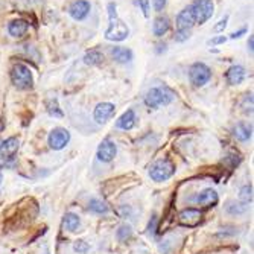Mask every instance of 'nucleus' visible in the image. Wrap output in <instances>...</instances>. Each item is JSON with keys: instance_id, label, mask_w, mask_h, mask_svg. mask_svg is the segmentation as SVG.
Here are the masks:
<instances>
[{"instance_id": "4be33fe9", "label": "nucleus", "mask_w": 254, "mask_h": 254, "mask_svg": "<svg viewBox=\"0 0 254 254\" xmlns=\"http://www.w3.org/2000/svg\"><path fill=\"white\" fill-rule=\"evenodd\" d=\"M83 59H84V62L87 66H98L104 61V54L101 51H98V49H91L84 55Z\"/></svg>"}, {"instance_id": "2eb2a0df", "label": "nucleus", "mask_w": 254, "mask_h": 254, "mask_svg": "<svg viewBox=\"0 0 254 254\" xmlns=\"http://www.w3.org/2000/svg\"><path fill=\"white\" fill-rule=\"evenodd\" d=\"M247 76V70L242 66H231L227 73H226V79L230 85H239Z\"/></svg>"}, {"instance_id": "1a4fd4ad", "label": "nucleus", "mask_w": 254, "mask_h": 254, "mask_svg": "<svg viewBox=\"0 0 254 254\" xmlns=\"http://www.w3.org/2000/svg\"><path fill=\"white\" fill-rule=\"evenodd\" d=\"M116 111V107L110 102H101L96 105L94 108V113H93V117H94V122L99 123V125H104L107 123L111 117H113Z\"/></svg>"}, {"instance_id": "f03ea898", "label": "nucleus", "mask_w": 254, "mask_h": 254, "mask_svg": "<svg viewBox=\"0 0 254 254\" xmlns=\"http://www.w3.org/2000/svg\"><path fill=\"white\" fill-rule=\"evenodd\" d=\"M11 81L19 90L32 88L34 85L32 72H30V69L26 64H23V62H17V64H14V67L11 69Z\"/></svg>"}, {"instance_id": "ddd939ff", "label": "nucleus", "mask_w": 254, "mask_h": 254, "mask_svg": "<svg viewBox=\"0 0 254 254\" xmlns=\"http://www.w3.org/2000/svg\"><path fill=\"white\" fill-rule=\"evenodd\" d=\"M20 146V141L17 137H9L6 139L2 145H0V158L3 160H8V158H12L19 151Z\"/></svg>"}, {"instance_id": "a211bd4d", "label": "nucleus", "mask_w": 254, "mask_h": 254, "mask_svg": "<svg viewBox=\"0 0 254 254\" xmlns=\"http://www.w3.org/2000/svg\"><path fill=\"white\" fill-rule=\"evenodd\" d=\"M29 28V23L23 19H17V20H14L9 23L8 26V30H9V34L15 38H20L26 34V30Z\"/></svg>"}, {"instance_id": "4c0bfd02", "label": "nucleus", "mask_w": 254, "mask_h": 254, "mask_svg": "<svg viewBox=\"0 0 254 254\" xmlns=\"http://www.w3.org/2000/svg\"><path fill=\"white\" fill-rule=\"evenodd\" d=\"M2 180H3V175H2V172H0V183H2Z\"/></svg>"}, {"instance_id": "9d476101", "label": "nucleus", "mask_w": 254, "mask_h": 254, "mask_svg": "<svg viewBox=\"0 0 254 254\" xmlns=\"http://www.w3.org/2000/svg\"><path fill=\"white\" fill-rule=\"evenodd\" d=\"M201 218H202V213L197 209H184L178 215L180 224L186 227H197L201 222Z\"/></svg>"}, {"instance_id": "bb28decb", "label": "nucleus", "mask_w": 254, "mask_h": 254, "mask_svg": "<svg viewBox=\"0 0 254 254\" xmlns=\"http://www.w3.org/2000/svg\"><path fill=\"white\" fill-rule=\"evenodd\" d=\"M47 111H49L52 116H56V117H61L62 116V111L59 110L56 99H51L49 102H47Z\"/></svg>"}, {"instance_id": "20e7f679", "label": "nucleus", "mask_w": 254, "mask_h": 254, "mask_svg": "<svg viewBox=\"0 0 254 254\" xmlns=\"http://www.w3.org/2000/svg\"><path fill=\"white\" fill-rule=\"evenodd\" d=\"M173 173H175V165H173L170 160H168V158L155 162L149 169V177L157 183L169 180Z\"/></svg>"}, {"instance_id": "c756f323", "label": "nucleus", "mask_w": 254, "mask_h": 254, "mask_svg": "<svg viewBox=\"0 0 254 254\" xmlns=\"http://www.w3.org/2000/svg\"><path fill=\"white\" fill-rule=\"evenodd\" d=\"M189 37H190V30L189 29H181V30H177L175 41H186Z\"/></svg>"}, {"instance_id": "412c9836", "label": "nucleus", "mask_w": 254, "mask_h": 254, "mask_svg": "<svg viewBox=\"0 0 254 254\" xmlns=\"http://www.w3.org/2000/svg\"><path fill=\"white\" fill-rule=\"evenodd\" d=\"M62 226H64V228L69 231H76L79 227H81V219H79V216L75 213H66L64 218H62Z\"/></svg>"}, {"instance_id": "393cba45", "label": "nucleus", "mask_w": 254, "mask_h": 254, "mask_svg": "<svg viewBox=\"0 0 254 254\" xmlns=\"http://www.w3.org/2000/svg\"><path fill=\"white\" fill-rule=\"evenodd\" d=\"M239 201L245 205L251 204L253 201V186L251 184H247L244 187H241L239 190Z\"/></svg>"}, {"instance_id": "e433bc0d", "label": "nucleus", "mask_w": 254, "mask_h": 254, "mask_svg": "<svg viewBox=\"0 0 254 254\" xmlns=\"http://www.w3.org/2000/svg\"><path fill=\"white\" fill-rule=\"evenodd\" d=\"M155 222H157V216H152V224H151V222H149V233H154L155 230Z\"/></svg>"}, {"instance_id": "aec40b11", "label": "nucleus", "mask_w": 254, "mask_h": 254, "mask_svg": "<svg viewBox=\"0 0 254 254\" xmlns=\"http://www.w3.org/2000/svg\"><path fill=\"white\" fill-rule=\"evenodd\" d=\"M170 28V22L168 17H157L152 25V32L155 37H163Z\"/></svg>"}, {"instance_id": "f704fd0d", "label": "nucleus", "mask_w": 254, "mask_h": 254, "mask_svg": "<svg viewBox=\"0 0 254 254\" xmlns=\"http://www.w3.org/2000/svg\"><path fill=\"white\" fill-rule=\"evenodd\" d=\"M245 32H247V29H241L239 32H234V34H231V38H239V37H242Z\"/></svg>"}, {"instance_id": "7ed1b4c3", "label": "nucleus", "mask_w": 254, "mask_h": 254, "mask_svg": "<svg viewBox=\"0 0 254 254\" xmlns=\"http://www.w3.org/2000/svg\"><path fill=\"white\" fill-rule=\"evenodd\" d=\"M173 98H175V94L173 91L168 87H154L151 88L146 96H145V104L149 107V108H158L162 105H169Z\"/></svg>"}, {"instance_id": "5701e85b", "label": "nucleus", "mask_w": 254, "mask_h": 254, "mask_svg": "<svg viewBox=\"0 0 254 254\" xmlns=\"http://www.w3.org/2000/svg\"><path fill=\"white\" fill-rule=\"evenodd\" d=\"M88 210L96 213V215H105L108 212V205L107 202H104L102 199H98V198H91L88 201Z\"/></svg>"}, {"instance_id": "f8f14e48", "label": "nucleus", "mask_w": 254, "mask_h": 254, "mask_svg": "<svg viewBox=\"0 0 254 254\" xmlns=\"http://www.w3.org/2000/svg\"><path fill=\"white\" fill-rule=\"evenodd\" d=\"M195 201L202 205V207H213V205L219 201V195L215 189L212 187H207V189H204L201 190V192L198 194V197L195 198Z\"/></svg>"}, {"instance_id": "0eeeda50", "label": "nucleus", "mask_w": 254, "mask_h": 254, "mask_svg": "<svg viewBox=\"0 0 254 254\" xmlns=\"http://www.w3.org/2000/svg\"><path fill=\"white\" fill-rule=\"evenodd\" d=\"M47 141H49V146L54 151H61L69 145L70 133L66 128H55L51 131L49 137H47Z\"/></svg>"}, {"instance_id": "7c9ffc66", "label": "nucleus", "mask_w": 254, "mask_h": 254, "mask_svg": "<svg viewBox=\"0 0 254 254\" xmlns=\"http://www.w3.org/2000/svg\"><path fill=\"white\" fill-rule=\"evenodd\" d=\"M227 22H228V15H226L224 19L218 22V25H215V28H213L215 32H222V30L227 28Z\"/></svg>"}, {"instance_id": "423d86ee", "label": "nucleus", "mask_w": 254, "mask_h": 254, "mask_svg": "<svg viewBox=\"0 0 254 254\" xmlns=\"http://www.w3.org/2000/svg\"><path fill=\"white\" fill-rule=\"evenodd\" d=\"M192 6L194 11V17H195V23L198 25H204L209 19H212L213 15V9L215 5L212 0H195Z\"/></svg>"}, {"instance_id": "6ab92c4d", "label": "nucleus", "mask_w": 254, "mask_h": 254, "mask_svg": "<svg viewBox=\"0 0 254 254\" xmlns=\"http://www.w3.org/2000/svg\"><path fill=\"white\" fill-rule=\"evenodd\" d=\"M111 55H113V59L116 62H120V64H125V62H130L133 59V51L126 49V47H113L111 49Z\"/></svg>"}, {"instance_id": "39448f33", "label": "nucleus", "mask_w": 254, "mask_h": 254, "mask_svg": "<svg viewBox=\"0 0 254 254\" xmlns=\"http://www.w3.org/2000/svg\"><path fill=\"white\" fill-rule=\"evenodd\" d=\"M212 78V70L209 66H205L204 62H195L192 67L189 69V79L195 87L205 85Z\"/></svg>"}, {"instance_id": "b1692460", "label": "nucleus", "mask_w": 254, "mask_h": 254, "mask_svg": "<svg viewBox=\"0 0 254 254\" xmlns=\"http://www.w3.org/2000/svg\"><path fill=\"white\" fill-rule=\"evenodd\" d=\"M248 209V205L242 204L241 201H228L227 205H226V210L230 213V215H241V213H245Z\"/></svg>"}, {"instance_id": "2f4dec72", "label": "nucleus", "mask_w": 254, "mask_h": 254, "mask_svg": "<svg viewBox=\"0 0 254 254\" xmlns=\"http://www.w3.org/2000/svg\"><path fill=\"white\" fill-rule=\"evenodd\" d=\"M152 5L157 12H162L163 8L166 6V0H152Z\"/></svg>"}, {"instance_id": "f3484780", "label": "nucleus", "mask_w": 254, "mask_h": 254, "mask_svg": "<svg viewBox=\"0 0 254 254\" xmlns=\"http://www.w3.org/2000/svg\"><path fill=\"white\" fill-rule=\"evenodd\" d=\"M251 134H253V126L245 122L236 123V126L233 128V136L239 141H248L251 139Z\"/></svg>"}, {"instance_id": "72a5a7b5", "label": "nucleus", "mask_w": 254, "mask_h": 254, "mask_svg": "<svg viewBox=\"0 0 254 254\" xmlns=\"http://www.w3.org/2000/svg\"><path fill=\"white\" fill-rule=\"evenodd\" d=\"M226 41H227V38L224 35H221V37H215V38L209 40L207 44L209 46H216V44H222V43H226Z\"/></svg>"}, {"instance_id": "dca6fc26", "label": "nucleus", "mask_w": 254, "mask_h": 254, "mask_svg": "<svg viewBox=\"0 0 254 254\" xmlns=\"http://www.w3.org/2000/svg\"><path fill=\"white\" fill-rule=\"evenodd\" d=\"M136 113H134V110H126L125 113L117 119L116 122V126L119 130H123V131H128V130H133L134 128V125H136Z\"/></svg>"}, {"instance_id": "58836bf2", "label": "nucleus", "mask_w": 254, "mask_h": 254, "mask_svg": "<svg viewBox=\"0 0 254 254\" xmlns=\"http://www.w3.org/2000/svg\"><path fill=\"white\" fill-rule=\"evenodd\" d=\"M46 254H49V253H46Z\"/></svg>"}, {"instance_id": "6e6552de", "label": "nucleus", "mask_w": 254, "mask_h": 254, "mask_svg": "<svg viewBox=\"0 0 254 254\" xmlns=\"http://www.w3.org/2000/svg\"><path fill=\"white\" fill-rule=\"evenodd\" d=\"M117 154V146L113 140L110 139H105L102 140V143L99 145L98 148V160L102 162V163H110L114 160V157Z\"/></svg>"}, {"instance_id": "473e14b6", "label": "nucleus", "mask_w": 254, "mask_h": 254, "mask_svg": "<svg viewBox=\"0 0 254 254\" xmlns=\"http://www.w3.org/2000/svg\"><path fill=\"white\" fill-rule=\"evenodd\" d=\"M137 2L141 6V11H143L145 17H148V15H149V2H148V0H137Z\"/></svg>"}, {"instance_id": "c85d7f7f", "label": "nucleus", "mask_w": 254, "mask_h": 254, "mask_svg": "<svg viewBox=\"0 0 254 254\" xmlns=\"http://www.w3.org/2000/svg\"><path fill=\"white\" fill-rule=\"evenodd\" d=\"M244 113H250L251 114V111H253V98H251V94H245V98H244Z\"/></svg>"}, {"instance_id": "a878e982", "label": "nucleus", "mask_w": 254, "mask_h": 254, "mask_svg": "<svg viewBox=\"0 0 254 254\" xmlns=\"http://www.w3.org/2000/svg\"><path fill=\"white\" fill-rule=\"evenodd\" d=\"M116 236H117V239H119L120 242L128 241L130 237L133 236V228H131V226H128V224L120 226V227L117 228V231H116Z\"/></svg>"}, {"instance_id": "4468645a", "label": "nucleus", "mask_w": 254, "mask_h": 254, "mask_svg": "<svg viewBox=\"0 0 254 254\" xmlns=\"http://www.w3.org/2000/svg\"><path fill=\"white\" fill-rule=\"evenodd\" d=\"M195 25V17H194V11L192 6H187L184 8L178 15H177V29H192Z\"/></svg>"}, {"instance_id": "cd10ccee", "label": "nucleus", "mask_w": 254, "mask_h": 254, "mask_svg": "<svg viewBox=\"0 0 254 254\" xmlns=\"http://www.w3.org/2000/svg\"><path fill=\"white\" fill-rule=\"evenodd\" d=\"M73 250L78 253V254H85L88 251V244L83 239H79L73 244Z\"/></svg>"}, {"instance_id": "c9c22d12", "label": "nucleus", "mask_w": 254, "mask_h": 254, "mask_svg": "<svg viewBox=\"0 0 254 254\" xmlns=\"http://www.w3.org/2000/svg\"><path fill=\"white\" fill-rule=\"evenodd\" d=\"M248 49H250V52L253 54V51H254V37H253V35H251L250 40H248Z\"/></svg>"}, {"instance_id": "9b49d317", "label": "nucleus", "mask_w": 254, "mask_h": 254, "mask_svg": "<svg viewBox=\"0 0 254 254\" xmlns=\"http://www.w3.org/2000/svg\"><path fill=\"white\" fill-rule=\"evenodd\" d=\"M90 12V2L87 0H76L69 6V14L75 20H84Z\"/></svg>"}, {"instance_id": "f257e3e1", "label": "nucleus", "mask_w": 254, "mask_h": 254, "mask_svg": "<svg viewBox=\"0 0 254 254\" xmlns=\"http://www.w3.org/2000/svg\"><path fill=\"white\" fill-rule=\"evenodd\" d=\"M108 28L105 30V38L110 41H123L130 35V28L120 20L117 15L116 3H108Z\"/></svg>"}]
</instances>
